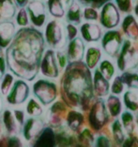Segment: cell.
I'll return each mask as SVG.
<instances>
[{
    "instance_id": "30",
    "label": "cell",
    "mask_w": 138,
    "mask_h": 147,
    "mask_svg": "<svg viewBox=\"0 0 138 147\" xmlns=\"http://www.w3.org/2000/svg\"><path fill=\"white\" fill-rule=\"evenodd\" d=\"M5 72H6V59L4 58V56L2 55L1 49H0V80L4 76Z\"/></svg>"
},
{
    "instance_id": "15",
    "label": "cell",
    "mask_w": 138,
    "mask_h": 147,
    "mask_svg": "<svg viewBox=\"0 0 138 147\" xmlns=\"http://www.w3.org/2000/svg\"><path fill=\"white\" fill-rule=\"evenodd\" d=\"M25 113L28 117H35V118L42 117L43 115L42 106L35 98H29L25 106Z\"/></svg>"
},
{
    "instance_id": "9",
    "label": "cell",
    "mask_w": 138,
    "mask_h": 147,
    "mask_svg": "<svg viewBox=\"0 0 138 147\" xmlns=\"http://www.w3.org/2000/svg\"><path fill=\"white\" fill-rule=\"evenodd\" d=\"M1 114H2L1 122L8 137L18 136L20 130H21V127L18 125V123L16 122L14 116H13L12 110L9 109H5L2 111Z\"/></svg>"
},
{
    "instance_id": "24",
    "label": "cell",
    "mask_w": 138,
    "mask_h": 147,
    "mask_svg": "<svg viewBox=\"0 0 138 147\" xmlns=\"http://www.w3.org/2000/svg\"><path fill=\"white\" fill-rule=\"evenodd\" d=\"M13 116L16 120V122L18 123V125H20V127H22V125H23V123L25 121V110H23L21 109H15L12 110Z\"/></svg>"
},
{
    "instance_id": "26",
    "label": "cell",
    "mask_w": 138,
    "mask_h": 147,
    "mask_svg": "<svg viewBox=\"0 0 138 147\" xmlns=\"http://www.w3.org/2000/svg\"><path fill=\"white\" fill-rule=\"evenodd\" d=\"M124 81L131 87H138V76L136 75H124Z\"/></svg>"
},
{
    "instance_id": "33",
    "label": "cell",
    "mask_w": 138,
    "mask_h": 147,
    "mask_svg": "<svg viewBox=\"0 0 138 147\" xmlns=\"http://www.w3.org/2000/svg\"><path fill=\"white\" fill-rule=\"evenodd\" d=\"M97 147H110L109 141L104 137H100L97 142Z\"/></svg>"
},
{
    "instance_id": "4",
    "label": "cell",
    "mask_w": 138,
    "mask_h": 147,
    "mask_svg": "<svg viewBox=\"0 0 138 147\" xmlns=\"http://www.w3.org/2000/svg\"><path fill=\"white\" fill-rule=\"evenodd\" d=\"M29 86L22 79L14 81L11 90L6 95V101L11 106H19L26 102L29 97Z\"/></svg>"
},
{
    "instance_id": "19",
    "label": "cell",
    "mask_w": 138,
    "mask_h": 147,
    "mask_svg": "<svg viewBox=\"0 0 138 147\" xmlns=\"http://www.w3.org/2000/svg\"><path fill=\"white\" fill-rule=\"evenodd\" d=\"M108 37L104 38V49L111 55H114L117 52V50L119 49V42L117 41V36L113 34V32H111L108 34Z\"/></svg>"
},
{
    "instance_id": "5",
    "label": "cell",
    "mask_w": 138,
    "mask_h": 147,
    "mask_svg": "<svg viewBox=\"0 0 138 147\" xmlns=\"http://www.w3.org/2000/svg\"><path fill=\"white\" fill-rule=\"evenodd\" d=\"M43 127H44V122L42 117H38V118L28 117L27 119H25L20 130L23 142L26 144L31 143L43 129Z\"/></svg>"
},
{
    "instance_id": "16",
    "label": "cell",
    "mask_w": 138,
    "mask_h": 147,
    "mask_svg": "<svg viewBox=\"0 0 138 147\" xmlns=\"http://www.w3.org/2000/svg\"><path fill=\"white\" fill-rule=\"evenodd\" d=\"M15 15V6L12 0H0V17L9 19Z\"/></svg>"
},
{
    "instance_id": "14",
    "label": "cell",
    "mask_w": 138,
    "mask_h": 147,
    "mask_svg": "<svg viewBox=\"0 0 138 147\" xmlns=\"http://www.w3.org/2000/svg\"><path fill=\"white\" fill-rule=\"evenodd\" d=\"M81 33L87 42H96L100 37V29L97 25L84 24L81 26Z\"/></svg>"
},
{
    "instance_id": "25",
    "label": "cell",
    "mask_w": 138,
    "mask_h": 147,
    "mask_svg": "<svg viewBox=\"0 0 138 147\" xmlns=\"http://www.w3.org/2000/svg\"><path fill=\"white\" fill-rule=\"evenodd\" d=\"M7 147H23V142L17 136H11L7 140Z\"/></svg>"
},
{
    "instance_id": "13",
    "label": "cell",
    "mask_w": 138,
    "mask_h": 147,
    "mask_svg": "<svg viewBox=\"0 0 138 147\" xmlns=\"http://www.w3.org/2000/svg\"><path fill=\"white\" fill-rule=\"evenodd\" d=\"M84 53V45L81 39L76 38L70 41L68 46V59L70 61H78L82 59Z\"/></svg>"
},
{
    "instance_id": "34",
    "label": "cell",
    "mask_w": 138,
    "mask_h": 147,
    "mask_svg": "<svg viewBox=\"0 0 138 147\" xmlns=\"http://www.w3.org/2000/svg\"><path fill=\"white\" fill-rule=\"evenodd\" d=\"M15 3L19 8H25V7L28 4V0H15Z\"/></svg>"
},
{
    "instance_id": "11",
    "label": "cell",
    "mask_w": 138,
    "mask_h": 147,
    "mask_svg": "<svg viewBox=\"0 0 138 147\" xmlns=\"http://www.w3.org/2000/svg\"><path fill=\"white\" fill-rule=\"evenodd\" d=\"M15 35V26L11 21L0 22V49L7 48Z\"/></svg>"
},
{
    "instance_id": "2",
    "label": "cell",
    "mask_w": 138,
    "mask_h": 147,
    "mask_svg": "<svg viewBox=\"0 0 138 147\" xmlns=\"http://www.w3.org/2000/svg\"><path fill=\"white\" fill-rule=\"evenodd\" d=\"M62 87L64 92L70 100H79L87 88V81L86 76L81 70L70 69L64 76Z\"/></svg>"
},
{
    "instance_id": "8",
    "label": "cell",
    "mask_w": 138,
    "mask_h": 147,
    "mask_svg": "<svg viewBox=\"0 0 138 147\" xmlns=\"http://www.w3.org/2000/svg\"><path fill=\"white\" fill-rule=\"evenodd\" d=\"M27 13L31 23L35 26L40 28L44 25L46 20L45 6L42 1L39 0H31L27 4Z\"/></svg>"
},
{
    "instance_id": "27",
    "label": "cell",
    "mask_w": 138,
    "mask_h": 147,
    "mask_svg": "<svg viewBox=\"0 0 138 147\" xmlns=\"http://www.w3.org/2000/svg\"><path fill=\"white\" fill-rule=\"evenodd\" d=\"M56 62L58 63V65H59V67L60 69H64L66 67V65H67V58H66V56L64 55V53L63 52H56Z\"/></svg>"
},
{
    "instance_id": "28",
    "label": "cell",
    "mask_w": 138,
    "mask_h": 147,
    "mask_svg": "<svg viewBox=\"0 0 138 147\" xmlns=\"http://www.w3.org/2000/svg\"><path fill=\"white\" fill-rule=\"evenodd\" d=\"M100 67H102V73H103V75L105 76L107 78H111V76H112V74H113V72H114L112 65H111L109 62L105 61V62H103V63H102Z\"/></svg>"
},
{
    "instance_id": "21",
    "label": "cell",
    "mask_w": 138,
    "mask_h": 147,
    "mask_svg": "<svg viewBox=\"0 0 138 147\" xmlns=\"http://www.w3.org/2000/svg\"><path fill=\"white\" fill-rule=\"evenodd\" d=\"M83 116L79 112L76 111H70L68 115V125L70 129L76 130L79 127V125L82 123Z\"/></svg>"
},
{
    "instance_id": "37",
    "label": "cell",
    "mask_w": 138,
    "mask_h": 147,
    "mask_svg": "<svg viewBox=\"0 0 138 147\" xmlns=\"http://www.w3.org/2000/svg\"><path fill=\"white\" fill-rule=\"evenodd\" d=\"M136 13H137V16H138V8L136 9Z\"/></svg>"
},
{
    "instance_id": "18",
    "label": "cell",
    "mask_w": 138,
    "mask_h": 147,
    "mask_svg": "<svg viewBox=\"0 0 138 147\" xmlns=\"http://www.w3.org/2000/svg\"><path fill=\"white\" fill-rule=\"evenodd\" d=\"M67 21L74 24H79L81 22V11L78 3L72 1L70 4L68 13H67Z\"/></svg>"
},
{
    "instance_id": "36",
    "label": "cell",
    "mask_w": 138,
    "mask_h": 147,
    "mask_svg": "<svg viewBox=\"0 0 138 147\" xmlns=\"http://www.w3.org/2000/svg\"><path fill=\"white\" fill-rule=\"evenodd\" d=\"M2 110H3V101H2L1 94H0V114L2 113Z\"/></svg>"
},
{
    "instance_id": "1",
    "label": "cell",
    "mask_w": 138,
    "mask_h": 147,
    "mask_svg": "<svg viewBox=\"0 0 138 147\" xmlns=\"http://www.w3.org/2000/svg\"><path fill=\"white\" fill-rule=\"evenodd\" d=\"M44 51L42 32L32 28L19 29L6 50V62L15 76L27 81L37 76Z\"/></svg>"
},
{
    "instance_id": "17",
    "label": "cell",
    "mask_w": 138,
    "mask_h": 147,
    "mask_svg": "<svg viewBox=\"0 0 138 147\" xmlns=\"http://www.w3.org/2000/svg\"><path fill=\"white\" fill-rule=\"evenodd\" d=\"M63 1L64 0H48L47 1L49 11L54 17L61 18L65 14Z\"/></svg>"
},
{
    "instance_id": "7",
    "label": "cell",
    "mask_w": 138,
    "mask_h": 147,
    "mask_svg": "<svg viewBox=\"0 0 138 147\" xmlns=\"http://www.w3.org/2000/svg\"><path fill=\"white\" fill-rule=\"evenodd\" d=\"M45 39L47 43L54 48H59L63 45V28L58 21H51L47 25Z\"/></svg>"
},
{
    "instance_id": "23",
    "label": "cell",
    "mask_w": 138,
    "mask_h": 147,
    "mask_svg": "<svg viewBox=\"0 0 138 147\" xmlns=\"http://www.w3.org/2000/svg\"><path fill=\"white\" fill-rule=\"evenodd\" d=\"M16 22L19 26H25L28 25V14H27V11H25V9L22 8L17 13V17H16Z\"/></svg>"
},
{
    "instance_id": "20",
    "label": "cell",
    "mask_w": 138,
    "mask_h": 147,
    "mask_svg": "<svg viewBox=\"0 0 138 147\" xmlns=\"http://www.w3.org/2000/svg\"><path fill=\"white\" fill-rule=\"evenodd\" d=\"M14 76L11 73H7L4 75V76L2 78L1 85H0V92L1 94L7 95L9 92V91L11 90L13 84H14Z\"/></svg>"
},
{
    "instance_id": "31",
    "label": "cell",
    "mask_w": 138,
    "mask_h": 147,
    "mask_svg": "<svg viewBox=\"0 0 138 147\" xmlns=\"http://www.w3.org/2000/svg\"><path fill=\"white\" fill-rule=\"evenodd\" d=\"M67 32H68V38L70 40H73L77 35V28L73 25L67 26Z\"/></svg>"
},
{
    "instance_id": "35",
    "label": "cell",
    "mask_w": 138,
    "mask_h": 147,
    "mask_svg": "<svg viewBox=\"0 0 138 147\" xmlns=\"http://www.w3.org/2000/svg\"><path fill=\"white\" fill-rule=\"evenodd\" d=\"M4 132H5V130H4V127H3L1 119H0V139L2 138V136H3V134H4Z\"/></svg>"
},
{
    "instance_id": "22",
    "label": "cell",
    "mask_w": 138,
    "mask_h": 147,
    "mask_svg": "<svg viewBox=\"0 0 138 147\" xmlns=\"http://www.w3.org/2000/svg\"><path fill=\"white\" fill-rule=\"evenodd\" d=\"M98 59H99V51L94 47H90L88 49V51H87V55H86L87 65H88L89 67H93V66L96 64Z\"/></svg>"
},
{
    "instance_id": "10",
    "label": "cell",
    "mask_w": 138,
    "mask_h": 147,
    "mask_svg": "<svg viewBox=\"0 0 138 147\" xmlns=\"http://www.w3.org/2000/svg\"><path fill=\"white\" fill-rule=\"evenodd\" d=\"M31 143L30 147H56V134L51 127H43Z\"/></svg>"
},
{
    "instance_id": "3",
    "label": "cell",
    "mask_w": 138,
    "mask_h": 147,
    "mask_svg": "<svg viewBox=\"0 0 138 147\" xmlns=\"http://www.w3.org/2000/svg\"><path fill=\"white\" fill-rule=\"evenodd\" d=\"M35 99L38 100L42 106H48L56 98L58 88L54 82L46 79H39L34 83L32 88Z\"/></svg>"
},
{
    "instance_id": "12",
    "label": "cell",
    "mask_w": 138,
    "mask_h": 147,
    "mask_svg": "<svg viewBox=\"0 0 138 147\" xmlns=\"http://www.w3.org/2000/svg\"><path fill=\"white\" fill-rule=\"evenodd\" d=\"M102 23L106 28H113L119 21V13L117 12L116 8L112 4H109L105 7L103 12L102 13Z\"/></svg>"
},
{
    "instance_id": "6",
    "label": "cell",
    "mask_w": 138,
    "mask_h": 147,
    "mask_svg": "<svg viewBox=\"0 0 138 147\" xmlns=\"http://www.w3.org/2000/svg\"><path fill=\"white\" fill-rule=\"evenodd\" d=\"M40 71L46 78H56L59 75L58 62L54 50H47L40 61Z\"/></svg>"
},
{
    "instance_id": "29",
    "label": "cell",
    "mask_w": 138,
    "mask_h": 147,
    "mask_svg": "<svg viewBox=\"0 0 138 147\" xmlns=\"http://www.w3.org/2000/svg\"><path fill=\"white\" fill-rule=\"evenodd\" d=\"M84 16H85V18L86 20H96L97 19V14L96 11H94L93 9H85V12H84Z\"/></svg>"
},
{
    "instance_id": "32",
    "label": "cell",
    "mask_w": 138,
    "mask_h": 147,
    "mask_svg": "<svg viewBox=\"0 0 138 147\" xmlns=\"http://www.w3.org/2000/svg\"><path fill=\"white\" fill-rule=\"evenodd\" d=\"M111 100H112L111 102L109 101V105H111V106H109V107H110L111 110H112L113 114H114V115H116L117 113V111H119V106H117V105H119V100L114 99V97L111 98Z\"/></svg>"
}]
</instances>
